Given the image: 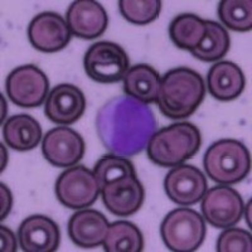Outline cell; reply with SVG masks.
Returning <instances> with one entry per match:
<instances>
[{
	"label": "cell",
	"mask_w": 252,
	"mask_h": 252,
	"mask_svg": "<svg viewBox=\"0 0 252 252\" xmlns=\"http://www.w3.org/2000/svg\"><path fill=\"white\" fill-rule=\"evenodd\" d=\"M207 32L201 44L190 53L202 62H217L228 53L231 39L227 29L222 24L206 20Z\"/></svg>",
	"instance_id": "23"
},
{
	"label": "cell",
	"mask_w": 252,
	"mask_h": 252,
	"mask_svg": "<svg viewBox=\"0 0 252 252\" xmlns=\"http://www.w3.org/2000/svg\"><path fill=\"white\" fill-rule=\"evenodd\" d=\"M208 189L207 177L194 165L181 164L169 170L164 179L166 197L175 204L190 207L201 202Z\"/></svg>",
	"instance_id": "11"
},
{
	"label": "cell",
	"mask_w": 252,
	"mask_h": 252,
	"mask_svg": "<svg viewBox=\"0 0 252 252\" xmlns=\"http://www.w3.org/2000/svg\"><path fill=\"white\" fill-rule=\"evenodd\" d=\"M18 237V236H17ZM17 237L12 229L6 226H0V241H1V251L3 252H17L18 244Z\"/></svg>",
	"instance_id": "28"
},
{
	"label": "cell",
	"mask_w": 252,
	"mask_h": 252,
	"mask_svg": "<svg viewBox=\"0 0 252 252\" xmlns=\"http://www.w3.org/2000/svg\"><path fill=\"white\" fill-rule=\"evenodd\" d=\"M1 148V172H3L4 169H5L6 166V161H8V153H6L5 148H4V145H0Z\"/></svg>",
	"instance_id": "30"
},
{
	"label": "cell",
	"mask_w": 252,
	"mask_h": 252,
	"mask_svg": "<svg viewBox=\"0 0 252 252\" xmlns=\"http://www.w3.org/2000/svg\"><path fill=\"white\" fill-rule=\"evenodd\" d=\"M86 96L75 85L61 83L52 89L44 102V114L52 123L73 125L86 111Z\"/></svg>",
	"instance_id": "14"
},
{
	"label": "cell",
	"mask_w": 252,
	"mask_h": 252,
	"mask_svg": "<svg viewBox=\"0 0 252 252\" xmlns=\"http://www.w3.org/2000/svg\"><path fill=\"white\" fill-rule=\"evenodd\" d=\"M94 174L102 188L105 184L118 181L124 177L136 175V170L131 161L125 157L116 154L103 155L96 163L94 168Z\"/></svg>",
	"instance_id": "25"
},
{
	"label": "cell",
	"mask_w": 252,
	"mask_h": 252,
	"mask_svg": "<svg viewBox=\"0 0 252 252\" xmlns=\"http://www.w3.org/2000/svg\"><path fill=\"white\" fill-rule=\"evenodd\" d=\"M96 129L107 150L126 158L145 149L157 129V120L146 105L123 96L101 107Z\"/></svg>",
	"instance_id": "1"
},
{
	"label": "cell",
	"mask_w": 252,
	"mask_h": 252,
	"mask_svg": "<svg viewBox=\"0 0 252 252\" xmlns=\"http://www.w3.org/2000/svg\"><path fill=\"white\" fill-rule=\"evenodd\" d=\"M216 251L218 252H251L252 236L249 231L238 227H228L218 236Z\"/></svg>",
	"instance_id": "27"
},
{
	"label": "cell",
	"mask_w": 252,
	"mask_h": 252,
	"mask_svg": "<svg viewBox=\"0 0 252 252\" xmlns=\"http://www.w3.org/2000/svg\"><path fill=\"white\" fill-rule=\"evenodd\" d=\"M86 75L97 83H116L124 80L130 68L129 56L125 49L114 42H96L83 57Z\"/></svg>",
	"instance_id": "6"
},
{
	"label": "cell",
	"mask_w": 252,
	"mask_h": 252,
	"mask_svg": "<svg viewBox=\"0 0 252 252\" xmlns=\"http://www.w3.org/2000/svg\"><path fill=\"white\" fill-rule=\"evenodd\" d=\"M201 201L204 220L216 228L236 226L244 216V199L232 187L224 184L212 187L207 189Z\"/></svg>",
	"instance_id": "9"
},
{
	"label": "cell",
	"mask_w": 252,
	"mask_h": 252,
	"mask_svg": "<svg viewBox=\"0 0 252 252\" xmlns=\"http://www.w3.org/2000/svg\"><path fill=\"white\" fill-rule=\"evenodd\" d=\"M244 213L246 215V222L249 224V227H251V201H249L247 206L245 207Z\"/></svg>",
	"instance_id": "31"
},
{
	"label": "cell",
	"mask_w": 252,
	"mask_h": 252,
	"mask_svg": "<svg viewBox=\"0 0 252 252\" xmlns=\"http://www.w3.org/2000/svg\"><path fill=\"white\" fill-rule=\"evenodd\" d=\"M246 86L244 72L236 63L220 61L215 63L207 75L206 89L220 101H232L240 97Z\"/></svg>",
	"instance_id": "18"
},
{
	"label": "cell",
	"mask_w": 252,
	"mask_h": 252,
	"mask_svg": "<svg viewBox=\"0 0 252 252\" xmlns=\"http://www.w3.org/2000/svg\"><path fill=\"white\" fill-rule=\"evenodd\" d=\"M217 13L220 23L231 31L246 33L252 29L251 0H222Z\"/></svg>",
	"instance_id": "24"
},
{
	"label": "cell",
	"mask_w": 252,
	"mask_h": 252,
	"mask_svg": "<svg viewBox=\"0 0 252 252\" xmlns=\"http://www.w3.org/2000/svg\"><path fill=\"white\" fill-rule=\"evenodd\" d=\"M42 153L53 166L71 168L85 157L86 143L76 130L68 126H57L43 136Z\"/></svg>",
	"instance_id": "10"
},
{
	"label": "cell",
	"mask_w": 252,
	"mask_h": 252,
	"mask_svg": "<svg viewBox=\"0 0 252 252\" xmlns=\"http://www.w3.org/2000/svg\"><path fill=\"white\" fill-rule=\"evenodd\" d=\"M119 10L129 23L134 26H148L159 18L160 0H120Z\"/></svg>",
	"instance_id": "26"
},
{
	"label": "cell",
	"mask_w": 252,
	"mask_h": 252,
	"mask_svg": "<svg viewBox=\"0 0 252 252\" xmlns=\"http://www.w3.org/2000/svg\"><path fill=\"white\" fill-rule=\"evenodd\" d=\"M202 135L190 123H177L154 132L146 145L148 158L158 166L174 168L197 155Z\"/></svg>",
	"instance_id": "3"
},
{
	"label": "cell",
	"mask_w": 252,
	"mask_h": 252,
	"mask_svg": "<svg viewBox=\"0 0 252 252\" xmlns=\"http://www.w3.org/2000/svg\"><path fill=\"white\" fill-rule=\"evenodd\" d=\"M72 33L66 19L53 12L35 15L28 26V39L37 51L56 53L66 48Z\"/></svg>",
	"instance_id": "12"
},
{
	"label": "cell",
	"mask_w": 252,
	"mask_h": 252,
	"mask_svg": "<svg viewBox=\"0 0 252 252\" xmlns=\"http://www.w3.org/2000/svg\"><path fill=\"white\" fill-rule=\"evenodd\" d=\"M42 138V126L31 115H14L3 124L4 141L9 148L17 152H28L34 149L39 145Z\"/></svg>",
	"instance_id": "20"
},
{
	"label": "cell",
	"mask_w": 252,
	"mask_h": 252,
	"mask_svg": "<svg viewBox=\"0 0 252 252\" xmlns=\"http://www.w3.org/2000/svg\"><path fill=\"white\" fill-rule=\"evenodd\" d=\"M206 82L197 71L188 67H177L160 78L158 107L172 120L192 116L206 97Z\"/></svg>",
	"instance_id": "2"
},
{
	"label": "cell",
	"mask_w": 252,
	"mask_h": 252,
	"mask_svg": "<svg viewBox=\"0 0 252 252\" xmlns=\"http://www.w3.org/2000/svg\"><path fill=\"white\" fill-rule=\"evenodd\" d=\"M72 35L82 39H96L106 32L109 17L102 5L94 0H76L66 13Z\"/></svg>",
	"instance_id": "15"
},
{
	"label": "cell",
	"mask_w": 252,
	"mask_h": 252,
	"mask_svg": "<svg viewBox=\"0 0 252 252\" xmlns=\"http://www.w3.org/2000/svg\"><path fill=\"white\" fill-rule=\"evenodd\" d=\"M159 72L154 67L140 63L130 67L124 77V92L127 97L150 105L158 101L160 90Z\"/></svg>",
	"instance_id": "19"
},
{
	"label": "cell",
	"mask_w": 252,
	"mask_h": 252,
	"mask_svg": "<svg viewBox=\"0 0 252 252\" xmlns=\"http://www.w3.org/2000/svg\"><path fill=\"white\" fill-rule=\"evenodd\" d=\"M206 20L195 14H179L170 22L169 37L175 47L192 52L206 35Z\"/></svg>",
	"instance_id": "21"
},
{
	"label": "cell",
	"mask_w": 252,
	"mask_h": 252,
	"mask_svg": "<svg viewBox=\"0 0 252 252\" xmlns=\"http://www.w3.org/2000/svg\"><path fill=\"white\" fill-rule=\"evenodd\" d=\"M0 201H1V211H0V220H4L9 216L13 208L12 190L4 183H0Z\"/></svg>",
	"instance_id": "29"
},
{
	"label": "cell",
	"mask_w": 252,
	"mask_h": 252,
	"mask_svg": "<svg viewBox=\"0 0 252 252\" xmlns=\"http://www.w3.org/2000/svg\"><path fill=\"white\" fill-rule=\"evenodd\" d=\"M18 241L24 252L57 251L61 242L60 227L47 216H29L18 228Z\"/></svg>",
	"instance_id": "16"
},
{
	"label": "cell",
	"mask_w": 252,
	"mask_h": 252,
	"mask_svg": "<svg viewBox=\"0 0 252 252\" xmlns=\"http://www.w3.org/2000/svg\"><path fill=\"white\" fill-rule=\"evenodd\" d=\"M56 197L62 206L69 209H85L91 207L101 194V187L94 174L85 165L67 168L57 178Z\"/></svg>",
	"instance_id": "7"
},
{
	"label": "cell",
	"mask_w": 252,
	"mask_h": 252,
	"mask_svg": "<svg viewBox=\"0 0 252 252\" xmlns=\"http://www.w3.org/2000/svg\"><path fill=\"white\" fill-rule=\"evenodd\" d=\"M5 91L15 106L34 109L42 106L48 97L47 75L34 64H24L13 69L5 80Z\"/></svg>",
	"instance_id": "8"
},
{
	"label": "cell",
	"mask_w": 252,
	"mask_h": 252,
	"mask_svg": "<svg viewBox=\"0 0 252 252\" xmlns=\"http://www.w3.org/2000/svg\"><path fill=\"white\" fill-rule=\"evenodd\" d=\"M102 246L106 252H140L144 249L143 233L129 220H116L110 224Z\"/></svg>",
	"instance_id": "22"
},
{
	"label": "cell",
	"mask_w": 252,
	"mask_h": 252,
	"mask_svg": "<svg viewBox=\"0 0 252 252\" xmlns=\"http://www.w3.org/2000/svg\"><path fill=\"white\" fill-rule=\"evenodd\" d=\"M207 236L203 216L188 207L173 209L160 224V237L166 249L173 252L197 251Z\"/></svg>",
	"instance_id": "5"
},
{
	"label": "cell",
	"mask_w": 252,
	"mask_h": 252,
	"mask_svg": "<svg viewBox=\"0 0 252 252\" xmlns=\"http://www.w3.org/2000/svg\"><path fill=\"white\" fill-rule=\"evenodd\" d=\"M110 223L107 218L96 209H80L68 220L67 233L69 240L81 249L102 246Z\"/></svg>",
	"instance_id": "17"
},
{
	"label": "cell",
	"mask_w": 252,
	"mask_h": 252,
	"mask_svg": "<svg viewBox=\"0 0 252 252\" xmlns=\"http://www.w3.org/2000/svg\"><path fill=\"white\" fill-rule=\"evenodd\" d=\"M203 166L207 177L217 184L233 186L246 179L251 170L247 146L236 139H220L208 146Z\"/></svg>",
	"instance_id": "4"
},
{
	"label": "cell",
	"mask_w": 252,
	"mask_h": 252,
	"mask_svg": "<svg viewBox=\"0 0 252 252\" xmlns=\"http://www.w3.org/2000/svg\"><path fill=\"white\" fill-rule=\"evenodd\" d=\"M101 198L110 213L130 217L143 207L145 189L136 175H129L105 184L101 188Z\"/></svg>",
	"instance_id": "13"
}]
</instances>
